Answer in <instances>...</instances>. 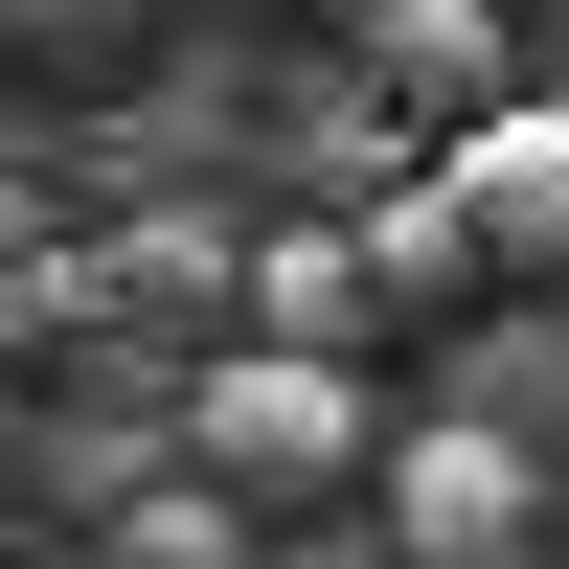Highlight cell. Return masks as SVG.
I'll list each match as a JSON object with an SVG mask.
<instances>
[{"mask_svg": "<svg viewBox=\"0 0 569 569\" xmlns=\"http://www.w3.org/2000/svg\"><path fill=\"white\" fill-rule=\"evenodd\" d=\"M433 182L479 206V273H569V91H479L433 137Z\"/></svg>", "mask_w": 569, "mask_h": 569, "instance_id": "3957f363", "label": "cell"}, {"mask_svg": "<svg viewBox=\"0 0 569 569\" xmlns=\"http://www.w3.org/2000/svg\"><path fill=\"white\" fill-rule=\"evenodd\" d=\"M182 479H228V501H342V479H365V365H319V342H206V365H182Z\"/></svg>", "mask_w": 569, "mask_h": 569, "instance_id": "6da1fadb", "label": "cell"}, {"mask_svg": "<svg viewBox=\"0 0 569 569\" xmlns=\"http://www.w3.org/2000/svg\"><path fill=\"white\" fill-rule=\"evenodd\" d=\"M342 228H365V297H388V319H456V297H479V206H456L433 160H388Z\"/></svg>", "mask_w": 569, "mask_h": 569, "instance_id": "277c9868", "label": "cell"}, {"mask_svg": "<svg viewBox=\"0 0 569 569\" xmlns=\"http://www.w3.org/2000/svg\"><path fill=\"white\" fill-rule=\"evenodd\" d=\"M0 251H23V182H0Z\"/></svg>", "mask_w": 569, "mask_h": 569, "instance_id": "9c48e42d", "label": "cell"}, {"mask_svg": "<svg viewBox=\"0 0 569 569\" xmlns=\"http://www.w3.org/2000/svg\"><path fill=\"white\" fill-rule=\"evenodd\" d=\"M388 547H410V569H525V547H547V456L501 433V410L410 433V456H388Z\"/></svg>", "mask_w": 569, "mask_h": 569, "instance_id": "7a4b0ae2", "label": "cell"}, {"mask_svg": "<svg viewBox=\"0 0 569 569\" xmlns=\"http://www.w3.org/2000/svg\"><path fill=\"white\" fill-rule=\"evenodd\" d=\"M0 433H23V388H0Z\"/></svg>", "mask_w": 569, "mask_h": 569, "instance_id": "30bf717a", "label": "cell"}, {"mask_svg": "<svg viewBox=\"0 0 569 569\" xmlns=\"http://www.w3.org/2000/svg\"><path fill=\"white\" fill-rule=\"evenodd\" d=\"M365 319H388V297H365V228H273V251H251V342L365 365Z\"/></svg>", "mask_w": 569, "mask_h": 569, "instance_id": "5b68a950", "label": "cell"}, {"mask_svg": "<svg viewBox=\"0 0 569 569\" xmlns=\"http://www.w3.org/2000/svg\"><path fill=\"white\" fill-rule=\"evenodd\" d=\"M91 297H114V319H228L251 273H228V228H114V251H91Z\"/></svg>", "mask_w": 569, "mask_h": 569, "instance_id": "52a82bcc", "label": "cell"}, {"mask_svg": "<svg viewBox=\"0 0 569 569\" xmlns=\"http://www.w3.org/2000/svg\"><path fill=\"white\" fill-rule=\"evenodd\" d=\"M365 69H388L410 114H479V91H501V23H479V0H365Z\"/></svg>", "mask_w": 569, "mask_h": 569, "instance_id": "8992f818", "label": "cell"}, {"mask_svg": "<svg viewBox=\"0 0 569 569\" xmlns=\"http://www.w3.org/2000/svg\"><path fill=\"white\" fill-rule=\"evenodd\" d=\"M114 569H251V501L228 479H137L114 501Z\"/></svg>", "mask_w": 569, "mask_h": 569, "instance_id": "ba28073f", "label": "cell"}]
</instances>
